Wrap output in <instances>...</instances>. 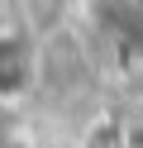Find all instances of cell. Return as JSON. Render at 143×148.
<instances>
[{
	"mask_svg": "<svg viewBox=\"0 0 143 148\" xmlns=\"http://www.w3.org/2000/svg\"><path fill=\"white\" fill-rule=\"evenodd\" d=\"M24 5V24H29V34H57L67 24V14H72V0H19Z\"/></svg>",
	"mask_w": 143,
	"mask_h": 148,
	"instance_id": "2",
	"label": "cell"
},
{
	"mask_svg": "<svg viewBox=\"0 0 143 148\" xmlns=\"http://www.w3.org/2000/svg\"><path fill=\"white\" fill-rule=\"evenodd\" d=\"M34 81V43L19 34H0V100L19 96Z\"/></svg>",
	"mask_w": 143,
	"mask_h": 148,
	"instance_id": "1",
	"label": "cell"
},
{
	"mask_svg": "<svg viewBox=\"0 0 143 148\" xmlns=\"http://www.w3.org/2000/svg\"><path fill=\"white\" fill-rule=\"evenodd\" d=\"M86 148H129V143L119 138V129H110V124H105V129H91Z\"/></svg>",
	"mask_w": 143,
	"mask_h": 148,
	"instance_id": "3",
	"label": "cell"
}]
</instances>
